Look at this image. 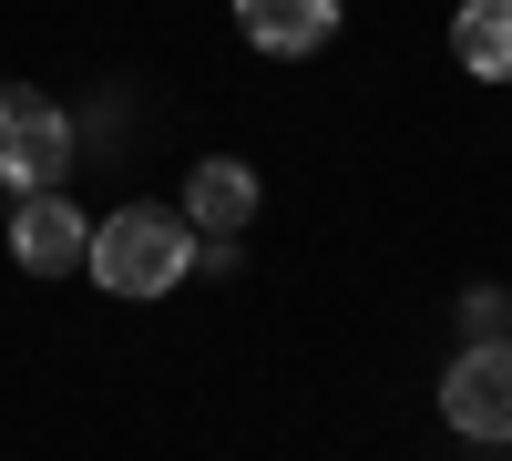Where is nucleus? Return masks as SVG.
<instances>
[{"label":"nucleus","instance_id":"nucleus-1","mask_svg":"<svg viewBox=\"0 0 512 461\" xmlns=\"http://www.w3.org/2000/svg\"><path fill=\"white\" fill-rule=\"evenodd\" d=\"M82 267H93L103 298H164V287L195 267V226L175 216V205H123V216L93 226Z\"/></svg>","mask_w":512,"mask_h":461},{"label":"nucleus","instance_id":"nucleus-2","mask_svg":"<svg viewBox=\"0 0 512 461\" xmlns=\"http://www.w3.org/2000/svg\"><path fill=\"white\" fill-rule=\"evenodd\" d=\"M72 164V113L31 82H0V185L11 195H62Z\"/></svg>","mask_w":512,"mask_h":461},{"label":"nucleus","instance_id":"nucleus-3","mask_svg":"<svg viewBox=\"0 0 512 461\" xmlns=\"http://www.w3.org/2000/svg\"><path fill=\"white\" fill-rule=\"evenodd\" d=\"M441 421L461 441H512V349L482 339V349H461L441 369Z\"/></svg>","mask_w":512,"mask_h":461},{"label":"nucleus","instance_id":"nucleus-4","mask_svg":"<svg viewBox=\"0 0 512 461\" xmlns=\"http://www.w3.org/2000/svg\"><path fill=\"white\" fill-rule=\"evenodd\" d=\"M175 216L195 226V246H236V236L256 226V175H246L236 154H205L195 175H185V205H175Z\"/></svg>","mask_w":512,"mask_h":461},{"label":"nucleus","instance_id":"nucleus-5","mask_svg":"<svg viewBox=\"0 0 512 461\" xmlns=\"http://www.w3.org/2000/svg\"><path fill=\"white\" fill-rule=\"evenodd\" d=\"M82 246H93V226L72 216V195H21L11 205V257H21V277H72Z\"/></svg>","mask_w":512,"mask_h":461},{"label":"nucleus","instance_id":"nucleus-6","mask_svg":"<svg viewBox=\"0 0 512 461\" xmlns=\"http://www.w3.org/2000/svg\"><path fill=\"white\" fill-rule=\"evenodd\" d=\"M236 31L256 52H318L338 31V0H236Z\"/></svg>","mask_w":512,"mask_h":461},{"label":"nucleus","instance_id":"nucleus-7","mask_svg":"<svg viewBox=\"0 0 512 461\" xmlns=\"http://www.w3.org/2000/svg\"><path fill=\"white\" fill-rule=\"evenodd\" d=\"M451 62L472 82H512V0H461L451 11Z\"/></svg>","mask_w":512,"mask_h":461}]
</instances>
